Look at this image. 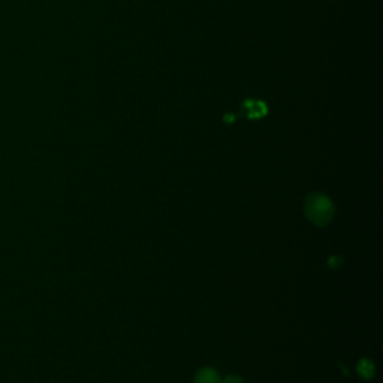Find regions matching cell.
<instances>
[{
  "label": "cell",
  "mask_w": 383,
  "mask_h": 383,
  "mask_svg": "<svg viewBox=\"0 0 383 383\" xmlns=\"http://www.w3.org/2000/svg\"><path fill=\"white\" fill-rule=\"evenodd\" d=\"M304 213L307 219L312 223L317 226H325L333 220L336 209L333 201H331L326 195L312 193L307 196V200L304 202Z\"/></svg>",
  "instance_id": "6da1fadb"
},
{
  "label": "cell",
  "mask_w": 383,
  "mask_h": 383,
  "mask_svg": "<svg viewBox=\"0 0 383 383\" xmlns=\"http://www.w3.org/2000/svg\"><path fill=\"white\" fill-rule=\"evenodd\" d=\"M195 383H222V377L216 370L205 367L196 373Z\"/></svg>",
  "instance_id": "7a4b0ae2"
},
{
  "label": "cell",
  "mask_w": 383,
  "mask_h": 383,
  "mask_svg": "<svg viewBox=\"0 0 383 383\" xmlns=\"http://www.w3.org/2000/svg\"><path fill=\"white\" fill-rule=\"evenodd\" d=\"M358 373L364 379H371L373 376H375V366H373L371 361L362 359L358 364Z\"/></svg>",
  "instance_id": "3957f363"
},
{
  "label": "cell",
  "mask_w": 383,
  "mask_h": 383,
  "mask_svg": "<svg viewBox=\"0 0 383 383\" xmlns=\"http://www.w3.org/2000/svg\"><path fill=\"white\" fill-rule=\"evenodd\" d=\"M222 383H244L243 382V379L241 377H238V376H226L223 380H222Z\"/></svg>",
  "instance_id": "277c9868"
}]
</instances>
